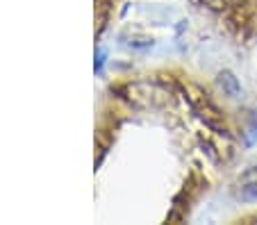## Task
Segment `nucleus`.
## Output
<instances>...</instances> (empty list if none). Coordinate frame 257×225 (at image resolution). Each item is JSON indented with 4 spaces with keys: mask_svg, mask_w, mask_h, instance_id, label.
Wrapping results in <instances>:
<instances>
[{
    "mask_svg": "<svg viewBox=\"0 0 257 225\" xmlns=\"http://www.w3.org/2000/svg\"><path fill=\"white\" fill-rule=\"evenodd\" d=\"M216 82H218V87L223 89L225 96H230V98H239V96H241V87H239L237 78H234L230 71H223V73L218 75Z\"/></svg>",
    "mask_w": 257,
    "mask_h": 225,
    "instance_id": "2",
    "label": "nucleus"
},
{
    "mask_svg": "<svg viewBox=\"0 0 257 225\" xmlns=\"http://www.w3.org/2000/svg\"><path fill=\"white\" fill-rule=\"evenodd\" d=\"M123 96L130 105L141 109H155V107H164L166 103H171V93L166 87L157 82H148V80H141V82H132L127 87H123Z\"/></svg>",
    "mask_w": 257,
    "mask_h": 225,
    "instance_id": "1",
    "label": "nucleus"
},
{
    "mask_svg": "<svg viewBox=\"0 0 257 225\" xmlns=\"http://www.w3.org/2000/svg\"><path fill=\"white\" fill-rule=\"evenodd\" d=\"M225 3L228 0H205V5H209L212 10H221V7H225Z\"/></svg>",
    "mask_w": 257,
    "mask_h": 225,
    "instance_id": "4",
    "label": "nucleus"
},
{
    "mask_svg": "<svg viewBox=\"0 0 257 225\" xmlns=\"http://www.w3.org/2000/svg\"><path fill=\"white\" fill-rule=\"evenodd\" d=\"M241 198H243V200H257V180H255V182H250V184H246V186H243V191H241Z\"/></svg>",
    "mask_w": 257,
    "mask_h": 225,
    "instance_id": "3",
    "label": "nucleus"
}]
</instances>
